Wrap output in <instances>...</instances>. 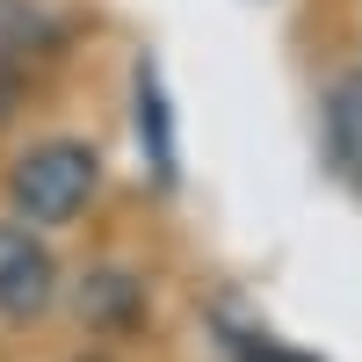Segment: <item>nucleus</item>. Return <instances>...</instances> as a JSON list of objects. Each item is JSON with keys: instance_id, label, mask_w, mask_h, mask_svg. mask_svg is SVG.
<instances>
[{"instance_id": "1", "label": "nucleus", "mask_w": 362, "mask_h": 362, "mask_svg": "<svg viewBox=\"0 0 362 362\" xmlns=\"http://www.w3.org/2000/svg\"><path fill=\"white\" fill-rule=\"evenodd\" d=\"M95 196H102V153L73 131L29 138L8 167V218L37 225V232H66L73 218H87Z\"/></svg>"}, {"instance_id": "2", "label": "nucleus", "mask_w": 362, "mask_h": 362, "mask_svg": "<svg viewBox=\"0 0 362 362\" xmlns=\"http://www.w3.org/2000/svg\"><path fill=\"white\" fill-rule=\"evenodd\" d=\"M58 305V254H51V232L22 225V218H0V319L29 326Z\"/></svg>"}, {"instance_id": "3", "label": "nucleus", "mask_w": 362, "mask_h": 362, "mask_svg": "<svg viewBox=\"0 0 362 362\" xmlns=\"http://www.w3.org/2000/svg\"><path fill=\"white\" fill-rule=\"evenodd\" d=\"M131 131H138V153H145V167H153V181L174 189L181 181V145H174V102H167L153 58L131 66Z\"/></svg>"}, {"instance_id": "4", "label": "nucleus", "mask_w": 362, "mask_h": 362, "mask_svg": "<svg viewBox=\"0 0 362 362\" xmlns=\"http://www.w3.org/2000/svg\"><path fill=\"white\" fill-rule=\"evenodd\" d=\"M319 131H326V160H334V174L355 189V181H362V73H341L319 95Z\"/></svg>"}]
</instances>
